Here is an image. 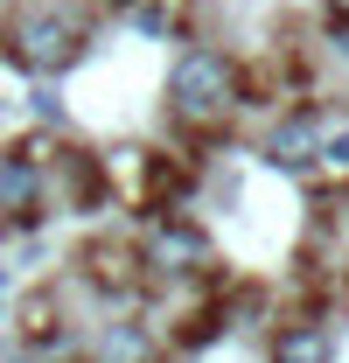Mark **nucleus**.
Masks as SVG:
<instances>
[{
  "label": "nucleus",
  "instance_id": "f03ea898",
  "mask_svg": "<svg viewBox=\"0 0 349 363\" xmlns=\"http://www.w3.org/2000/svg\"><path fill=\"white\" fill-rule=\"evenodd\" d=\"M77 49H84V35H77V21H63V14H28V21L14 28V56H21L28 70H70Z\"/></svg>",
  "mask_w": 349,
  "mask_h": 363
},
{
  "label": "nucleus",
  "instance_id": "423d86ee",
  "mask_svg": "<svg viewBox=\"0 0 349 363\" xmlns=\"http://www.w3.org/2000/svg\"><path fill=\"white\" fill-rule=\"evenodd\" d=\"M328 357H336V342H328V328H314V321L279 328V342H272V363H328Z\"/></svg>",
  "mask_w": 349,
  "mask_h": 363
},
{
  "label": "nucleus",
  "instance_id": "0eeeda50",
  "mask_svg": "<svg viewBox=\"0 0 349 363\" xmlns=\"http://www.w3.org/2000/svg\"><path fill=\"white\" fill-rule=\"evenodd\" d=\"M321 161H328V168H349V133H328V140H321Z\"/></svg>",
  "mask_w": 349,
  "mask_h": 363
},
{
  "label": "nucleus",
  "instance_id": "f257e3e1",
  "mask_svg": "<svg viewBox=\"0 0 349 363\" xmlns=\"http://www.w3.org/2000/svg\"><path fill=\"white\" fill-rule=\"evenodd\" d=\"M168 98H174V112L189 126H210V119H223V105L238 98V70L223 63L217 49H189L174 63V77H168Z\"/></svg>",
  "mask_w": 349,
  "mask_h": 363
},
{
  "label": "nucleus",
  "instance_id": "20e7f679",
  "mask_svg": "<svg viewBox=\"0 0 349 363\" xmlns=\"http://www.w3.org/2000/svg\"><path fill=\"white\" fill-rule=\"evenodd\" d=\"M43 196V154L21 147V154H0V210H35Z\"/></svg>",
  "mask_w": 349,
  "mask_h": 363
},
{
  "label": "nucleus",
  "instance_id": "7ed1b4c3",
  "mask_svg": "<svg viewBox=\"0 0 349 363\" xmlns=\"http://www.w3.org/2000/svg\"><path fill=\"white\" fill-rule=\"evenodd\" d=\"M321 140H328V119H321V112H294V119L272 126L265 161H272V168H307V161L321 154Z\"/></svg>",
  "mask_w": 349,
  "mask_h": 363
},
{
  "label": "nucleus",
  "instance_id": "39448f33",
  "mask_svg": "<svg viewBox=\"0 0 349 363\" xmlns=\"http://www.w3.org/2000/svg\"><path fill=\"white\" fill-rule=\"evenodd\" d=\"M147 259L154 266H203L210 259V245H203V230H189V224H154V238H147Z\"/></svg>",
  "mask_w": 349,
  "mask_h": 363
},
{
  "label": "nucleus",
  "instance_id": "6e6552de",
  "mask_svg": "<svg viewBox=\"0 0 349 363\" xmlns=\"http://www.w3.org/2000/svg\"><path fill=\"white\" fill-rule=\"evenodd\" d=\"M328 7H343V14H349V0H328Z\"/></svg>",
  "mask_w": 349,
  "mask_h": 363
}]
</instances>
